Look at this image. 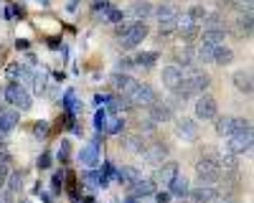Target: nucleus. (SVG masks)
I'll return each mask as SVG.
<instances>
[{"label":"nucleus","mask_w":254,"mask_h":203,"mask_svg":"<svg viewBox=\"0 0 254 203\" xmlns=\"http://www.w3.org/2000/svg\"><path fill=\"white\" fill-rule=\"evenodd\" d=\"M196 173H198V180H201V186H219V180H221V168H219V157L216 155H206L198 160V165H196Z\"/></svg>","instance_id":"obj_1"},{"label":"nucleus","mask_w":254,"mask_h":203,"mask_svg":"<svg viewBox=\"0 0 254 203\" xmlns=\"http://www.w3.org/2000/svg\"><path fill=\"white\" fill-rule=\"evenodd\" d=\"M3 97L10 102L15 109H20V112H28V109L33 107V97H31V92H28L26 87H20V84H8L5 92H3Z\"/></svg>","instance_id":"obj_2"},{"label":"nucleus","mask_w":254,"mask_h":203,"mask_svg":"<svg viewBox=\"0 0 254 203\" xmlns=\"http://www.w3.org/2000/svg\"><path fill=\"white\" fill-rule=\"evenodd\" d=\"M155 102H158V94H155L153 87H147V84H137L130 94H127V104L130 107H147L150 109Z\"/></svg>","instance_id":"obj_3"},{"label":"nucleus","mask_w":254,"mask_h":203,"mask_svg":"<svg viewBox=\"0 0 254 203\" xmlns=\"http://www.w3.org/2000/svg\"><path fill=\"white\" fill-rule=\"evenodd\" d=\"M147 36V26L145 23H127V31L120 36V46L122 49H135L137 44H142V38Z\"/></svg>","instance_id":"obj_4"},{"label":"nucleus","mask_w":254,"mask_h":203,"mask_svg":"<svg viewBox=\"0 0 254 203\" xmlns=\"http://www.w3.org/2000/svg\"><path fill=\"white\" fill-rule=\"evenodd\" d=\"M183 81L190 87V92H193L196 97L198 94H206V89L211 87V76L206 71H196V69H190L188 74H183Z\"/></svg>","instance_id":"obj_5"},{"label":"nucleus","mask_w":254,"mask_h":203,"mask_svg":"<svg viewBox=\"0 0 254 203\" xmlns=\"http://www.w3.org/2000/svg\"><path fill=\"white\" fill-rule=\"evenodd\" d=\"M219 114V104L211 94H198L196 97V117L198 119H216Z\"/></svg>","instance_id":"obj_6"},{"label":"nucleus","mask_w":254,"mask_h":203,"mask_svg":"<svg viewBox=\"0 0 254 203\" xmlns=\"http://www.w3.org/2000/svg\"><path fill=\"white\" fill-rule=\"evenodd\" d=\"M229 142H226V150L229 152H234L237 157L239 155H247V152H252V132H247V135H231V137H226Z\"/></svg>","instance_id":"obj_7"},{"label":"nucleus","mask_w":254,"mask_h":203,"mask_svg":"<svg viewBox=\"0 0 254 203\" xmlns=\"http://www.w3.org/2000/svg\"><path fill=\"white\" fill-rule=\"evenodd\" d=\"M176 175H178V162L168 160V162H160V165L155 168V173H153V183H158V186H168V183H171Z\"/></svg>","instance_id":"obj_8"},{"label":"nucleus","mask_w":254,"mask_h":203,"mask_svg":"<svg viewBox=\"0 0 254 203\" xmlns=\"http://www.w3.org/2000/svg\"><path fill=\"white\" fill-rule=\"evenodd\" d=\"M176 135L186 142H193L198 140V125H196V119H188V117H181L176 122Z\"/></svg>","instance_id":"obj_9"},{"label":"nucleus","mask_w":254,"mask_h":203,"mask_svg":"<svg viewBox=\"0 0 254 203\" xmlns=\"http://www.w3.org/2000/svg\"><path fill=\"white\" fill-rule=\"evenodd\" d=\"M190 201L193 203H214L219 198V188L214 186H196V188H190Z\"/></svg>","instance_id":"obj_10"},{"label":"nucleus","mask_w":254,"mask_h":203,"mask_svg":"<svg viewBox=\"0 0 254 203\" xmlns=\"http://www.w3.org/2000/svg\"><path fill=\"white\" fill-rule=\"evenodd\" d=\"M142 157L150 162V165H160V162L168 157V148H165V142H153V145H147Z\"/></svg>","instance_id":"obj_11"},{"label":"nucleus","mask_w":254,"mask_h":203,"mask_svg":"<svg viewBox=\"0 0 254 203\" xmlns=\"http://www.w3.org/2000/svg\"><path fill=\"white\" fill-rule=\"evenodd\" d=\"M176 117V109L168 104V102H155V104L150 107V122H155V125H160V122H168V119H173Z\"/></svg>","instance_id":"obj_12"},{"label":"nucleus","mask_w":254,"mask_h":203,"mask_svg":"<svg viewBox=\"0 0 254 203\" xmlns=\"http://www.w3.org/2000/svg\"><path fill=\"white\" fill-rule=\"evenodd\" d=\"M224 41H226V31L224 28H206L201 33V46L216 49V46H224Z\"/></svg>","instance_id":"obj_13"},{"label":"nucleus","mask_w":254,"mask_h":203,"mask_svg":"<svg viewBox=\"0 0 254 203\" xmlns=\"http://www.w3.org/2000/svg\"><path fill=\"white\" fill-rule=\"evenodd\" d=\"M112 84H115V89H117V92H122V94L127 97V94H130V92L137 87V81H135L130 74L117 71V74H112Z\"/></svg>","instance_id":"obj_14"},{"label":"nucleus","mask_w":254,"mask_h":203,"mask_svg":"<svg viewBox=\"0 0 254 203\" xmlns=\"http://www.w3.org/2000/svg\"><path fill=\"white\" fill-rule=\"evenodd\" d=\"M15 125H18V112L15 109H0V135H8L10 130H15Z\"/></svg>","instance_id":"obj_15"},{"label":"nucleus","mask_w":254,"mask_h":203,"mask_svg":"<svg viewBox=\"0 0 254 203\" xmlns=\"http://www.w3.org/2000/svg\"><path fill=\"white\" fill-rule=\"evenodd\" d=\"M81 165H87V168H94L97 162H99V148H97V142H89V145H84L81 148Z\"/></svg>","instance_id":"obj_16"},{"label":"nucleus","mask_w":254,"mask_h":203,"mask_svg":"<svg viewBox=\"0 0 254 203\" xmlns=\"http://www.w3.org/2000/svg\"><path fill=\"white\" fill-rule=\"evenodd\" d=\"M181 79H183V71L178 66H165L163 74H160V81H163L168 89H176L181 84Z\"/></svg>","instance_id":"obj_17"},{"label":"nucleus","mask_w":254,"mask_h":203,"mask_svg":"<svg viewBox=\"0 0 254 203\" xmlns=\"http://www.w3.org/2000/svg\"><path fill=\"white\" fill-rule=\"evenodd\" d=\"M168 188H171V196H178V198H186L188 193H190V183H188V178L186 175H176L171 183H168Z\"/></svg>","instance_id":"obj_18"},{"label":"nucleus","mask_w":254,"mask_h":203,"mask_svg":"<svg viewBox=\"0 0 254 203\" xmlns=\"http://www.w3.org/2000/svg\"><path fill=\"white\" fill-rule=\"evenodd\" d=\"M153 15L160 20V23H168V20H178V8L171 3H160L158 8H153Z\"/></svg>","instance_id":"obj_19"},{"label":"nucleus","mask_w":254,"mask_h":203,"mask_svg":"<svg viewBox=\"0 0 254 203\" xmlns=\"http://www.w3.org/2000/svg\"><path fill=\"white\" fill-rule=\"evenodd\" d=\"M173 56H176V64H181V66H188L190 69V66L196 64V51L190 49V46H178Z\"/></svg>","instance_id":"obj_20"},{"label":"nucleus","mask_w":254,"mask_h":203,"mask_svg":"<svg viewBox=\"0 0 254 203\" xmlns=\"http://www.w3.org/2000/svg\"><path fill=\"white\" fill-rule=\"evenodd\" d=\"M237 122H239V117H219L216 119V132L224 135V137H231L237 132Z\"/></svg>","instance_id":"obj_21"},{"label":"nucleus","mask_w":254,"mask_h":203,"mask_svg":"<svg viewBox=\"0 0 254 203\" xmlns=\"http://www.w3.org/2000/svg\"><path fill=\"white\" fill-rule=\"evenodd\" d=\"M130 15L137 18V23H145V20L153 15V3H145V0H142V3H135L130 8Z\"/></svg>","instance_id":"obj_22"},{"label":"nucleus","mask_w":254,"mask_h":203,"mask_svg":"<svg viewBox=\"0 0 254 203\" xmlns=\"http://www.w3.org/2000/svg\"><path fill=\"white\" fill-rule=\"evenodd\" d=\"M231 81H234V87H237L239 92L252 94V74H249V71H234Z\"/></svg>","instance_id":"obj_23"},{"label":"nucleus","mask_w":254,"mask_h":203,"mask_svg":"<svg viewBox=\"0 0 254 203\" xmlns=\"http://www.w3.org/2000/svg\"><path fill=\"white\" fill-rule=\"evenodd\" d=\"M125 148L130 150V152L142 155V152H145V148H147V142H145V137H142V135H127V137H125Z\"/></svg>","instance_id":"obj_24"},{"label":"nucleus","mask_w":254,"mask_h":203,"mask_svg":"<svg viewBox=\"0 0 254 203\" xmlns=\"http://www.w3.org/2000/svg\"><path fill=\"white\" fill-rule=\"evenodd\" d=\"M231 61H234V51H231L229 46H216V49H214V64L229 66Z\"/></svg>","instance_id":"obj_25"},{"label":"nucleus","mask_w":254,"mask_h":203,"mask_svg":"<svg viewBox=\"0 0 254 203\" xmlns=\"http://www.w3.org/2000/svg\"><path fill=\"white\" fill-rule=\"evenodd\" d=\"M31 81H33V94H46V89H49V74L46 71H36L33 76H31Z\"/></svg>","instance_id":"obj_26"},{"label":"nucleus","mask_w":254,"mask_h":203,"mask_svg":"<svg viewBox=\"0 0 254 203\" xmlns=\"http://www.w3.org/2000/svg\"><path fill=\"white\" fill-rule=\"evenodd\" d=\"M237 162H239V160H237L234 152H229L226 148L221 150V157H219V168H221V170H229V173H231V170H237V168H239Z\"/></svg>","instance_id":"obj_27"},{"label":"nucleus","mask_w":254,"mask_h":203,"mask_svg":"<svg viewBox=\"0 0 254 203\" xmlns=\"http://www.w3.org/2000/svg\"><path fill=\"white\" fill-rule=\"evenodd\" d=\"M158 61V51H142V53H137L135 58H132V64H137V66H145V69H150L153 64Z\"/></svg>","instance_id":"obj_28"},{"label":"nucleus","mask_w":254,"mask_h":203,"mask_svg":"<svg viewBox=\"0 0 254 203\" xmlns=\"http://www.w3.org/2000/svg\"><path fill=\"white\" fill-rule=\"evenodd\" d=\"M206 15H208V10L203 8V5H190L188 8V13H186V18L190 20V23H203V20H206Z\"/></svg>","instance_id":"obj_29"},{"label":"nucleus","mask_w":254,"mask_h":203,"mask_svg":"<svg viewBox=\"0 0 254 203\" xmlns=\"http://www.w3.org/2000/svg\"><path fill=\"white\" fill-rule=\"evenodd\" d=\"M132 191H135V196H150V193H155V183L153 180H147V178H140L137 183H132Z\"/></svg>","instance_id":"obj_30"},{"label":"nucleus","mask_w":254,"mask_h":203,"mask_svg":"<svg viewBox=\"0 0 254 203\" xmlns=\"http://www.w3.org/2000/svg\"><path fill=\"white\" fill-rule=\"evenodd\" d=\"M122 130H125V119L117 117V114H110V117H107V127H104V132H107V135H120Z\"/></svg>","instance_id":"obj_31"},{"label":"nucleus","mask_w":254,"mask_h":203,"mask_svg":"<svg viewBox=\"0 0 254 203\" xmlns=\"http://www.w3.org/2000/svg\"><path fill=\"white\" fill-rule=\"evenodd\" d=\"M115 178H117L120 183H130V186H132V183L140 180V173H137L135 168H122V170L115 173Z\"/></svg>","instance_id":"obj_32"},{"label":"nucleus","mask_w":254,"mask_h":203,"mask_svg":"<svg viewBox=\"0 0 254 203\" xmlns=\"http://www.w3.org/2000/svg\"><path fill=\"white\" fill-rule=\"evenodd\" d=\"M237 31H239L242 36H249V33H252V13H239V18H237Z\"/></svg>","instance_id":"obj_33"},{"label":"nucleus","mask_w":254,"mask_h":203,"mask_svg":"<svg viewBox=\"0 0 254 203\" xmlns=\"http://www.w3.org/2000/svg\"><path fill=\"white\" fill-rule=\"evenodd\" d=\"M8 193H18V191H23V173H13L8 175Z\"/></svg>","instance_id":"obj_34"},{"label":"nucleus","mask_w":254,"mask_h":203,"mask_svg":"<svg viewBox=\"0 0 254 203\" xmlns=\"http://www.w3.org/2000/svg\"><path fill=\"white\" fill-rule=\"evenodd\" d=\"M208 61H214V49L211 46H198L196 49V64H208Z\"/></svg>","instance_id":"obj_35"},{"label":"nucleus","mask_w":254,"mask_h":203,"mask_svg":"<svg viewBox=\"0 0 254 203\" xmlns=\"http://www.w3.org/2000/svg\"><path fill=\"white\" fill-rule=\"evenodd\" d=\"M84 180H87L89 188H104V186H107V180H104L99 173H94V170H89L87 175H84Z\"/></svg>","instance_id":"obj_36"},{"label":"nucleus","mask_w":254,"mask_h":203,"mask_svg":"<svg viewBox=\"0 0 254 203\" xmlns=\"http://www.w3.org/2000/svg\"><path fill=\"white\" fill-rule=\"evenodd\" d=\"M107 117H110L107 109H97V114H94V127H97L99 132H104V127H107Z\"/></svg>","instance_id":"obj_37"},{"label":"nucleus","mask_w":254,"mask_h":203,"mask_svg":"<svg viewBox=\"0 0 254 203\" xmlns=\"http://www.w3.org/2000/svg\"><path fill=\"white\" fill-rule=\"evenodd\" d=\"M69 155H71V142H69V140H61V145H59V160L66 162Z\"/></svg>","instance_id":"obj_38"},{"label":"nucleus","mask_w":254,"mask_h":203,"mask_svg":"<svg viewBox=\"0 0 254 203\" xmlns=\"http://www.w3.org/2000/svg\"><path fill=\"white\" fill-rule=\"evenodd\" d=\"M33 135L36 137H46L49 135V122L46 119H38L36 125H33Z\"/></svg>","instance_id":"obj_39"},{"label":"nucleus","mask_w":254,"mask_h":203,"mask_svg":"<svg viewBox=\"0 0 254 203\" xmlns=\"http://www.w3.org/2000/svg\"><path fill=\"white\" fill-rule=\"evenodd\" d=\"M158 31H160L163 36L173 33V31H176V20H168V23H160V26H158Z\"/></svg>","instance_id":"obj_40"},{"label":"nucleus","mask_w":254,"mask_h":203,"mask_svg":"<svg viewBox=\"0 0 254 203\" xmlns=\"http://www.w3.org/2000/svg\"><path fill=\"white\" fill-rule=\"evenodd\" d=\"M38 168H41V170L51 168V155H49V152H41V157H38Z\"/></svg>","instance_id":"obj_41"},{"label":"nucleus","mask_w":254,"mask_h":203,"mask_svg":"<svg viewBox=\"0 0 254 203\" xmlns=\"http://www.w3.org/2000/svg\"><path fill=\"white\" fill-rule=\"evenodd\" d=\"M8 175H10V170L5 165H0V191H3V186L8 183Z\"/></svg>","instance_id":"obj_42"},{"label":"nucleus","mask_w":254,"mask_h":203,"mask_svg":"<svg viewBox=\"0 0 254 203\" xmlns=\"http://www.w3.org/2000/svg\"><path fill=\"white\" fill-rule=\"evenodd\" d=\"M61 180H64V173H56V175H54V180H51L54 193H59V191H61Z\"/></svg>","instance_id":"obj_43"},{"label":"nucleus","mask_w":254,"mask_h":203,"mask_svg":"<svg viewBox=\"0 0 254 203\" xmlns=\"http://www.w3.org/2000/svg\"><path fill=\"white\" fill-rule=\"evenodd\" d=\"M0 203H15L13 193H8V191H0Z\"/></svg>","instance_id":"obj_44"},{"label":"nucleus","mask_w":254,"mask_h":203,"mask_svg":"<svg viewBox=\"0 0 254 203\" xmlns=\"http://www.w3.org/2000/svg\"><path fill=\"white\" fill-rule=\"evenodd\" d=\"M214 203H239V201H237V198H231V196H224V198L219 196V198H216Z\"/></svg>","instance_id":"obj_45"},{"label":"nucleus","mask_w":254,"mask_h":203,"mask_svg":"<svg viewBox=\"0 0 254 203\" xmlns=\"http://www.w3.org/2000/svg\"><path fill=\"white\" fill-rule=\"evenodd\" d=\"M79 3H81V0H69V5H66V10H69V13H76Z\"/></svg>","instance_id":"obj_46"},{"label":"nucleus","mask_w":254,"mask_h":203,"mask_svg":"<svg viewBox=\"0 0 254 203\" xmlns=\"http://www.w3.org/2000/svg\"><path fill=\"white\" fill-rule=\"evenodd\" d=\"M130 66H135V64H132V58H122V64H120V69H130Z\"/></svg>","instance_id":"obj_47"},{"label":"nucleus","mask_w":254,"mask_h":203,"mask_svg":"<svg viewBox=\"0 0 254 203\" xmlns=\"http://www.w3.org/2000/svg\"><path fill=\"white\" fill-rule=\"evenodd\" d=\"M168 198H171V193H158V203H168Z\"/></svg>","instance_id":"obj_48"},{"label":"nucleus","mask_w":254,"mask_h":203,"mask_svg":"<svg viewBox=\"0 0 254 203\" xmlns=\"http://www.w3.org/2000/svg\"><path fill=\"white\" fill-rule=\"evenodd\" d=\"M38 5H49V0H38Z\"/></svg>","instance_id":"obj_49"},{"label":"nucleus","mask_w":254,"mask_h":203,"mask_svg":"<svg viewBox=\"0 0 254 203\" xmlns=\"http://www.w3.org/2000/svg\"><path fill=\"white\" fill-rule=\"evenodd\" d=\"M127 203H137V198H127Z\"/></svg>","instance_id":"obj_50"},{"label":"nucleus","mask_w":254,"mask_h":203,"mask_svg":"<svg viewBox=\"0 0 254 203\" xmlns=\"http://www.w3.org/2000/svg\"><path fill=\"white\" fill-rule=\"evenodd\" d=\"M183 203H193V201H183Z\"/></svg>","instance_id":"obj_51"}]
</instances>
